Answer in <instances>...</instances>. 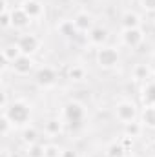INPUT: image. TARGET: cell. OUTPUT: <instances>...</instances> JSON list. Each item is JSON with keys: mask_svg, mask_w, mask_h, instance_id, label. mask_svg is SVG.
<instances>
[{"mask_svg": "<svg viewBox=\"0 0 155 157\" xmlns=\"http://www.w3.org/2000/svg\"><path fill=\"white\" fill-rule=\"evenodd\" d=\"M126 148L122 146V143L119 141V143H112V144H108V148H106V157H126Z\"/></svg>", "mask_w": 155, "mask_h": 157, "instance_id": "ffe728a7", "label": "cell"}, {"mask_svg": "<svg viewBox=\"0 0 155 157\" xmlns=\"http://www.w3.org/2000/svg\"><path fill=\"white\" fill-rule=\"evenodd\" d=\"M11 17H13V28L15 29H24L31 24V17L24 11V7H15L11 9Z\"/></svg>", "mask_w": 155, "mask_h": 157, "instance_id": "8fae6325", "label": "cell"}, {"mask_svg": "<svg viewBox=\"0 0 155 157\" xmlns=\"http://www.w3.org/2000/svg\"><path fill=\"white\" fill-rule=\"evenodd\" d=\"M26 155L28 157H46V146L35 143V144H28L26 148Z\"/></svg>", "mask_w": 155, "mask_h": 157, "instance_id": "603a6c76", "label": "cell"}, {"mask_svg": "<svg viewBox=\"0 0 155 157\" xmlns=\"http://www.w3.org/2000/svg\"><path fill=\"white\" fill-rule=\"evenodd\" d=\"M17 2H20V4H26V2H28V0H17Z\"/></svg>", "mask_w": 155, "mask_h": 157, "instance_id": "f546056e", "label": "cell"}, {"mask_svg": "<svg viewBox=\"0 0 155 157\" xmlns=\"http://www.w3.org/2000/svg\"><path fill=\"white\" fill-rule=\"evenodd\" d=\"M4 115L15 126H26L31 119V106L26 101H13L4 108Z\"/></svg>", "mask_w": 155, "mask_h": 157, "instance_id": "6da1fadb", "label": "cell"}, {"mask_svg": "<svg viewBox=\"0 0 155 157\" xmlns=\"http://www.w3.org/2000/svg\"><path fill=\"white\" fill-rule=\"evenodd\" d=\"M57 80H59V73L51 66H42L35 73V82L42 88H51V86H55Z\"/></svg>", "mask_w": 155, "mask_h": 157, "instance_id": "5b68a950", "label": "cell"}, {"mask_svg": "<svg viewBox=\"0 0 155 157\" xmlns=\"http://www.w3.org/2000/svg\"><path fill=\"white\" fill-rule=\"evenodd\" d=\"M131 157H137V155H131Z\"/></svg>", "mask_w": 155, "mask_h": 157, "instance_id": "4dcf8cb0", "label": "cell"}, {"mask_svg": "<svg viewBox=\"0 0 155 157\" xmlns=\"http://www.w3.org/2000/svg\"><path fill=\"white\" fill-rule=\"evenodd\" d=\"M73 22L77 26V29L80 33H89L93 28H95V22H93V17L88 13V11H80L73 17Z\"/></svg>", "mask_w": 155, "mask_h": 157, "instance_id": "9c48e42d", "label": "cell"}, {"mask_svg": "<svg viewBox=\"0 0 155 157\" xmlns=\"http://www.w3.org/2000/svg\"><path fill=\"white\" fill-rule=\"evenodd\" d=\"M62 121L64 124L70 128V130H78L84 126V121H86V110L84 106L77 102V101H70L64 110H62Z\"/></svg>", "mask_w": 155, "mask_h": 157, "instance_id": "7a4b0ae2", "label": "cell"}, {"mask_svg": "<svg viewBox=\"0 0 155 157\" xmlns=\"http://www.w3.org/2000/svg\"><path fill=\"white\" fill-rule=\"evenodd\" d=\"M60 157H78V154L75 150H71V148H66V150H62V155Z\"/></svg>", "mask_w": 155, "mask_h": 157, "instance_id": "f1b7e54d", "label": "cell"}, {"mask_svg": "<svg viewBox=\"0 0 155 157\" xmlns=\"http://www.w3.org/2000/svg\"><path fill=\"white\" fill-rule=\"evenodd\" d=\"M148 75H150V68L146 64H137L131 71L133 80H144V78H148Z\"/></svg>", "mask_w": 155, "mask_h": 157, "instance_id": "cb8c5ba5", "label": "cell"}, {"mask_svg": "<svg viewBox=\"0 0 155 157\" xmlns=\"http://www.w3.org/2000/svg\"><path fill=\"white\" fill-rule=\"evenodd\" d=\"M141 132H142V122L133 121V122L124 124V135H126V137H131V139H133V137H139Z\"/></svg>", "mask_w": 155, "mask_h": 157, "instance_id": "44dd1931", "label": "cell"}, {"mask_svg": "<svg viewBox=\"0 0 155 157\" xmlns=\"http://www.w3.org/2000/svg\"><path fill=\"white\" fill-rule=\"evenodd\" d=\"M0 24H2L4 29H7V28L13 26V17H11V11L9 9H6V11L0 13Z\"/></svg>", "mask_w": 155, "mask_h": 157, "instance_id": "484cf974", "label": "cell"}, {"mask_svg": "<svg viewBox=\"0 0 155 157\" xmlns=\"http://www.w3.org/2000/svg\"><path fill=\"white\" fill-rule=\"evenodd\" d=\"M20 55H24L22 51H20V48H18V44L17 42H13V44H6L4 48H2V59H4V62H15Z\"/></svg>", "mask_w": 155, "mask_h": 157, "instance_id": "4fadbf2b", "label": "cell"}, {"mask_svg": "<svg viewBox=\"0 0 155 157\" xmlns=\"http://www.w3.org/2000/svg\"><path fill=\"white\" fill-rule=\"evenodd\" d=\"M68 77H70V80H73V82L84 80V78H86V70H84V66L73 64V66L70 68V71H68Z\"/></svg>", "mask_w": 155, "mask_h": 157, "instance_id": "7402d4cb", "label": "cell"}, {"mask_svg": "<svg viewBox=\"0 0 155 157\" xmlns=\"http://www.w3.org/2000/svg\"><path fill=\"white\" fill-rule=\"evenodd\" d=\"M141 122L146 128H155V106H144L141 113Z\"/></svg>", "mask_w": 155, "mask_h": 157, "instance_id": "2e32d148", "label": "cell"}, {"mask_svg": "<svg viewBox=\"0 0 155 157\" xmlns=\"http://www.w3.org/2000/svg\"><path fill=\"white\" fill-rule=\"evenodd\" d=\"M95 62H97V66L100 70H113V68L119 66V62H120V55H119V51H117L115 48L102 46L95 53Z\"/></svg>", "mask_w": 155, "mask_h": 157, "instance_id": "3957f363", "label": "cell"}, {"mask_svg": "<svg viewBox=\"0 0 155 157\" xmlns=\"http://www.w3.org/2000/svg\"><path fill=\"white\" fill-rule=\"evenodd\" d=\"M141 6H142L148 13H153L155 11V0H141Z\"/></svg>", "mask_w": 155, "mask_h": 157, "instance_id": "83f0119b", "label": "cell"}, {"mask_svg": "<svg viewBox=\"0 0 155 157\" xmlns=\"http://www.w3.org/2000/svg\"><path fill=\"white\" fill-rule=\"evenodd\" d=\"M22 7H24V11L31 17V20H33V18H40V17L44 15V4H42L40 0H28L26 4H22Z\"/></svg>", "mask_w": 155, "mask_h": 157, "instance_id": "5bb4252c", "label": "cell"}, {"mask_svg": "<svg viewBox=\"0 0 155 157\" xmlns=\"http://www.w3.org/2000/svg\"><path fill=\"white\" fill-rule=\"evenodd\" d=\"M88 40H89L91 46H97V48L106 46V42H108V29L102 28V26H95V28L88 33Z\"/></svg>", "mask_w": 155, "mask_h": 157, "instance_id": "30bf717a", "label": "cell"}, {"mask_svg": "<svg viewBox=\"0 0 155 157\" xmlns=\"http://www.w3.org/2000/svg\"><path fill=\"white\" fill-rule=\"evenodd\" d=\"M137 106L131 102V101H120L115 104V117L122 122V124H128V122H133L137 121Z\"/></svg>", "mask_w": 155, "mask_h": 157, "instance_id": "277c9868", "label": "cell"}, {"mask_svg": "<svg viewBox=\"0 0 155 157\" xmlns=\"http://www.w3.org/2000/svg\"><path fill=\"white\" fill-rule=\"evenodd\" d=\"M62 150L57 144H46V157H60Z\"/></svg>", "mask_w": 155, "mask_h": 157, "instance_id": "4316f807", "label": "cell"}, {"mask_svg": "<svg viewBox=\"0 0 155 157\" xmlns=\"http://www.w3.org/2000/svg\"><path fill=\"white\" fill-rule=\"evenodd\" d=\"M22 141H24L26 144H35V143H39V130H37L35 126H26V128L22 130Z\"/></svg>", "mask_w": 155, "mask_h": 157, "instance_id": "ac0fdd59", "label": "cell"}, {"mask_svg": "<svg viewBox=\"0 0 155 157\" xmlns=\"http://www.w3.org/2000/svg\"><path fill=\"white\" fill-rule=\"evenodd\" d=\"M13 71L17 75H29L35 68V60L31 59V55H20L13 64H11Z\"/></svg>", "mask_w": 155, "mask_h": 157, "instance_id": "ba28073f", "label": "cell"}, {"mask_svg": "<svg viewBox=\"0 0 155 157\" xmlns=\"http://www.w3.org/2000/svg\"><path fill=\"white\" fill-rule=\"evenodd\" d=\"M142 104L144 106H155V82L146 84L142 90Z\"/></svg>", "mask_w": 155, "mask_h": 157, "instance_id": "d6986e66", "label": "cell"}, {"mask_svg": "<svg viewBox=\"0 0 155 157\" xmlns=\"http://www.w3.org/2000/svg\"><path fill=\"white\" fill-rule=\"evenodd\" d=\"M62 121L57 117H51L46 121V124H44V130H46V133L47 135H59L60 132H62Z\"/></svg>", "mask_w": 155, "mask_h": 157, "instance_id": "e0dca14e", "label": "cell"}, {"mask_svg": "<svg viewBox=\"0 0 155 157\" xmlns=\"http://www.w3.org/2000/svg\"><path fill=\"white\" fill-rule=\"evenodd\" d=\"M122 29H131V28H141V17L135 11H126L120 17Z\"/></svg>", "mask_w": 155, "mask_h": 157, "instance_id": "9a60e30c", "label": "cell"}, {"mask_svg": "<svg viewBox=\"0 0 155 157\" xmlns=\"http://www.w3.org/2000/svg\"><path fill=\"white\" fill-rule=\"evenodd\" d=\"M17 44H18V48H20V51L24 53V55H33V53H37L40 48V40L37 35H33V33H24V35H20L18 40H17Z\"/></svg>", "mask_w": 155, "mask_h": 157, "instance_id": "8992f818", "label": "cell"}, {"mask_svg": "<svg viewBox=\"0 0 155 157\" xmlns=\"http://www.w3.org/2000/svg\"><path fill=\"white\" fill-rule=\"evenodd\" d=\"M13 126H15V124H13L9 119L6 117V115H2V119H0V133H2V137H7Z\"/></svg>", "mask_w": 155, "mask_h": 157, "instance_id": "d4e9b609", "label": "cell"}, {"mask_svg": "<svg viewBox=\"0 0 155 157\" xmlns=\"http://www.w3.org/2000/svg\"><path fill=\"white\" fill-rule=\"evenodd\" d=\"M57 29H59V33H60L64 39H70V40L77 39L78 33H80V31L77 29V26H75L73 20H62V22L57 26Z\"/></svg>", "mask_w": 155, "mask_h": 157, "instance_id": "7c38bea8", "label": "cell"}, {"mask_svg": "<svg viewBox=\"0 0 155 157\" xmlns=\"http://www.w3.org/2000/svg\"><path fill=\"white\" fill-rule=\"evenodd\" d=\"M122 42L124 46L135 49L144 42V31L142 28H131V29H122Z\"/></svg>", "mask_w": 155, "mask_h": 157, "instance_id": "52a82bcc", "label": "cell"}]
</instances>
